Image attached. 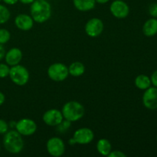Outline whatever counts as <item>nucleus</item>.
<instances>
[{
	"label": "nucleus",
	"instance_id": "nucleus-23",
	"mask_svg": "<svg viewBox=\"0 0 157 157\" xmlns=\"http://www.w3.org/2000/svg\"><path fill=\"white\" fill-rule=\"evenodd\" d=\"M9 130V124L6 121L0 119V134H5Z\"/></svg>",
	"mask_w": 157,
	"mask_h": 157
},
{
	"label": "nucleus",
	"instance_id": "nucleus-22",
	"mask_svg": "<svg viewBox=\"0 0 157 157\" xmlns=\"http://www.w3.org/2000/svg\"><path fill=\"white\" fill-rule=\"evenodd\" d=\"M10 67L7 64H0V78H5L9 75Z\"/></svg>",
	"mask_w": 157,
	"mask_h": 157
},
{
	"label": "nucleus",
	"instance_id": "nucleus-10",
	"mask_svg": "<svg viewBox=\"0 0 157 157\" xmlns=\"http://www.w3.org/2000/svg\"><path fill=\"white\" fill-rule=\"evenodd\" d=\"M43 121L50 127H56L62 123L64 117L62 113L57 109H50L43 114Z\"/></svg>",
	"mask_w": 157,
	"mask_h": 157
},
{
	"label": "nucleus",
	"instance_id": "nucleus-7",
	"mask_svg": "<svg viewBox=\"0 0 157 157\" xmlns=\"http://www.w3.org/2000/svg\"><path fill=\"white\" fill-rule=\"evenodd\" d=\"M15 127L21 136H32L37 130L36 123L29 118L21 119L15 124Z\"/></svg>",
	"mask_w": 157,
	"mask_h": 157
},
{
	"label": "nucleus",
	"instance_id": "nucleus-1",
	"mask_svg": "<svg viewBox=\"0 0 157 157\" xmlns=\"http://www.w3.org/2000/svg\"><path fill=\"white\" fill-rule=\"evenodd\" d=\"M30 12L34 21L44 23L51 18L52 6L47 0H35L31 4Z\"/></svg>",
	"mask_w": 157,
	"mask_h": 157
},
{
	"label": "nucleus",
	"instance_id": "nucleus-30",
	"mask_svg": "<svg viewBox=\"0 0 157 157\" xmlns=\"http://www.w3.org/2000/svg\"><path fill=\"white\" fill-rule=\"evenodd\" d=\"M19 2H21L23 4H32L35 0H18Z\"/></svg>",
	"mask_w": 157,
	"mask_h": 157
},
{
	"label": "nucleus",
	"instance_id": "nucleus-20",
	"mask_svg": "<svg viewBox=\"0 0 157 157\" xmlns=\"http://www.w3.org/2000/svg\"><path fill=\"white\" fill-rule=\"evenodd\" d=\"M11 16L10 11L6 6L0 4V25L5 24L9 20Z\"/></svg>",
	"mask_w": 157,
	"mask_h": 157
},
{
	"label": "nucleus",
	"instance_id": "nucleus-4",
	"mask_svg": "<svg viewBox=\"0 0 157 157\" xmlns=\"http://www.w3.org/2000/svg\"><path fill=\"white\" fill-rule=\"evenodd\" d=\"M9 76L11 81L18 86L25 85L29 80V73L27 68L20 64L10 67Z\"/></svg>",
	"mask_w": 157,
	"mask_h": 157
},
{
	"label": "nucleus",
	"instance_id": "nucleus-33",
	"mask_svg": "<svg viewBox=\"0 0 157 157\" xmlns=\"http://www.w3.org/2000/svg\"><path fill=\"white\" fill-rule=\"evenodd\" d=\"M0 150H1V147H0Z\"/></svg>",
	"mask_w": 157,
	"mask_h": 157
},
{
	"label": "nucleus",
	"instance_id": "nucleus-19",
	"mask_svg": "<svg viewBox=\"0 0 157 157\" xmlns=\"http://www.w3.org/2000/svg\"><path fill=\"white\" fill-rule=\"evenodd\" d=\"M84 71H85V67L82 63L79 61L72 63L68 67L69 75L74 77L81 76L84 73Z\"/></svg>",
	"mask_w": 157,
	"mask_h": 157
},
{
	"label": "nucleus",
	"instance_id": "nucleus-3",
	"mask_svg": "<svg viewBox=\"0 0 157 157\" xmlns=\"http://www.w3.org/2000/svg\"><path fill=\"white\" fill-rule=\"evenodd\" d=\"M63 117L69 122H76L84 117L85 110L81 103L75 101H68L62 107Z\"/></svg>",
	"mask_w": 157,
	"mask_h": 157
},
{
	"label": "nucleus",
	"instance_id": "nucleus-8",
	"mask_svg": "<svg viewBox=\"0 0 157 157\" xmlns=\"http://www.w3.org/2000/svg\"><path fill=\"white\" fill-rule=\"evenodd\" d=\"M110 10L112 15L117 18L123 19L128 16L130 8L124 0H115L110 4Z\"/></svg>",
	"mask_w": 157,
	"mask_h": 157
},
{
	"label": "nucleus",
	"instance_id": "nucleus-17",
	"mask_svg": "<svg viewBox=\"0 0 157 157\" xmlns=\"http://www.w3.org/2000/svg\"><path fill=\"white\" fill-rule=\"evenodd\" d=\"M97 150L102 156H108L112 150L111 144L107 139L99 140L97 144Z\"/></svg>",
	"mask_w": 157,
	"mask_h": 157
},
{
	"label": "nucleus",
	"instance_id": "nucleus-2",
	"mask_svg": "<svg viewBox=\"0 0 157 157\" xmlns=\"http://www.w3.org/2000/svg\"><path fill=\"white\" fill-rule=\"evenodd\" d=\"M4 135L3 146L6 151L12 154L21 153L24 147V141L21 135L17 130H8Z\"/></svg>",
	"mask_w": 157,
	"mask_h": 157
},
{
	"label": "nucleus",
	"instance_id": "nucleus-29",
	"mask_svg": "<svg viewBox=\"0 0 157 157\" xmlns=\"http://www.w3.org/2000/svg\"><path fill=\"white\" fill-rule=\"evenodd\" d=\"M5 101H6V97H5V94L2 93V92L0 91V106L4 104Z\"/></svg>",
	"mask_w": 157,
	"mask_h": 157
},
{
	"label": "nucleus",
	"instance_id": "nucleus-25",
	"mask_svg": "<svg viewBox=\"0 0 157 157\" xmlns=\"http://www.w3.org/2000/svg\"><path fill=\"white\" fill-rule=\"evenodd\" d=\"M109 157H126L125 153H124L123 152L120 151V150H114V151L110 152V153L108 154Z\"/></svg>",
	"mask_w": 157,
	"mask_h": 157
},
{
	"label": "nucleus",
	"instance_id": "nucleus-6",
	"mask_svg": "<svg viewBox=\"0 0 157 157\" xmlns=\"http://www.w3.org/2000/svg\"><path fill=\"white\" fill-rule=\"evenodd\" d=\"M46 147L48 153L54 157L61 156L65 152V145L64 141L57 136L50 138L48 140Z\"/></svg>",
	"mask_w": 157,
	"mask_h": 157
},
{
	"label": "nucleus",
	"instance_id": "nucleus-9",
	"mask_svg": "<svg viewBox=\"0 0 157 157\" xmlns=\"http://www.w3.org/2000/svg\"><path fill=\"white\" fill-rule=\"evenodd\" d=\"M104 23L100 18H93L88 20L85 25V32L88 36L96 38L104 31Z\"/></svg>",
	"mask_w": 157,
	"mask_h": 157
},
{
	"label": "nucleus",
	"instance_id": "nucleus-21",
	"mask_svg": "<svg viewBox=\"0 0 157 157\" xmlns=\"http://www.w3.org/2000/svg\"><path fill=\"white\" fill-rule=\"evenodd\" d=\"M11 34L7 29H0V44H4L10 40Z\"/></svg>",
	"mask_w": 157,
	"mask_h": 157
},
{
	"label": "nucleus",
	"instance_id": "nucleus-13",
	"mask_svg": "<svg viewBox=\"0 0 157 157\" xmlns=\"http://www.w3.org/2000/svg\"><path fill=\"white\" fill-rule=\"evenodd\" d=\"M15 25L19 30L29 31L34 25V20L27 14H19L15 18Z\"/></svg>",
	"mask_w": 157,
	"mask_h": 157
},
{
	"label": "nucleus",
	"instance_id": "nucleus-34",
	"mask_svg": "<svg viewBox=\"0 0 157 157\" xmlns=\"http://www.w3.org/2000/svg\"><path fill=\"white\" fill-rule=\"evenodd\" d=\"M2 1V0H0V2H1Z\"/></svg>",
	"mask_w": 157,
	"mask_h": 157
},
{
	"label": "nucleus",
	"instance_id": "nucleus-24",
	"mask_svg": "<svg viewBox=\"0 0 157 157\" xmlns=\"http://www.w3.org/2000/svg\"><path fill=\"white\" fill-rule=\"evenodd\" d=\"M149 13L153 18H157V3H153L149 8Z\"/></svg>",
	"mask_w": 157,
	"mask_h": 157
},
{
	"label": "nucleus",
	"instance_id": "nucleus-31",
	"mask_svg": "<svg viewBox=\"0 0 157 157\" xmlns=\"http://www.w3.org/2000/svg\"><path fill=\"white\" fill-rule=\"evenodd\" d=\"M95 1H96V3H98V4H106L110 0H95Z\"/></svg>",
	"mask_w": 157,
	"mask_h": 157
},
{
	"label": "nucleus",
	"instance_id": "nucleus-18",
	"mask_svg": "<svg viewBox=\"0 0 157 157\" xmlns=\"http://www.w3.org/2000/svg\"><path fill=\"white\" fill-rule=\"evenodd\" d=\"M151 80L147 75H140L135 79V85L140 90H146L151 86Z\"/></svg>",
	"mask_w": 157,
	"mask_h": 157
},
{
	"label": "nucleus",
	"instance_id": "nucleus-27",
	"mask_svg": "<svg viewBox=\"0 0 157 157\" xmlns=\"http://www.w3.org/2000/svg\"><path fill=\"white\" fill-rule=\"evenodd\" d=\"M6 51L5 47L3 46V44H0V61L5 58V56H6Z\"/></svg>",
	"mask_w": 157,
	"mask_h": 157
},
{
	"label": "nucleus",
	"instance_id": "nucleus-11",
	"mask_svg": "<svg viewBox=\"0 0 157 157\" xmlns=\"http://www.w3.org/2000/svg\"><path fill=\"white\" fill-rule=\"evenodd\" d=\"M143 104L149 110L157 109V87H150L146 89L143 96Z\"/></svg>",
	"mask_w": 157,
	"mask_h": 157
},
{
	"label": "nucleus",
	"instance_id": "nucleus-14",
	"mask_svg": "<svg viewBox=\"0 0 157 157\" xmlns=\"http://www.w3.org/2000/svg\"><path fill=\"white\" fill-rule=\"evenodd\" d=\"M22 59V52L19 48H13L8 51L5 56V60L8 65L15 66L20 63Z\"/></svg>",
	"mask_w": 157,
	"mask_h": 157
},
{
	"label": "nucleus",
	"instance_id": "nucleus-15",
	"mask_svg": "<svg viewBox=\"0 0 157 157\" xmlns=\"http://www.w3.org/2000/svg\"><path fill=\"white\" fill-rule=\"evenodd\" d=\"M143 32L147 37H153L157 34V18H151L143 26Z\"/></svg>",
	"mask_w": 157,
	"mask_h": 157
},
{
	"label": "nucleus",
	"instance_id": "nucleus-28",
	"mask_svg": "<svg viewBox=\"0 0 157 157\" xmlns=\"http://www.w3.org/2000/svg\"><path fill=\"white\" fill-rule=\"evenodd\" d=\"M6 4L10 5V6H13V5L16 4L18 2V0H2Z\"/></svg>",
	"mask_w": 157,
	"mask_h": 157
},
{
	"label": "nucleus",
	"instance_id": "nucleus-5",
	"mask_svg": "<svg viewBox=\"0 0 157 157\" xmlns=\"http://www.w3.org/2000/svg\"><path fill=\"white\" fill-rule=\"evenodd\" d=\"M68 75V67L62 63L52 64L48 69V75L54 81H64Z\"/></svg>",
	"mask_w": 157,
	"mask_h": 157
},
{
	"label": "nucleus",
	"instance_id": "nucleus-12",
	"mask_svg": "<svg viewBox=\"0 0 157 157\" xmlns=\"http://www.w3.org/2000/svg\"><path fill=\"white\" fill-rule=\"evenodd\" d=\"M94 138V132L90 128L87 127H83L77 130L73 136V140H75V144H81V145L90 144L93 141Z\"/></svg>",
	"mask_w": 157,
	"mask_h": 157
},
{
	"label": "nucleus",
	"instance_id": "nucleus-26",
	"mask_svg": "<svg viewBox=\"0 0 157 157\" xmlns=\"http://www.w3.org/2000/svg\"><path fill=\"white\" fill-rule=\"evenodd\" d=\"M150 80H151V83L154 87H157V70L155 71L153 74H152L151 77H150Z\"/></svg>",
	"mask_w": 157,
	"mask_h": 157
},
{
	"label": "nucleus",
	"instance_id": "nucleus-32",
	"mask_svg": "<svg viewBox=\"0 0 157 157\" xmlns=\"http://www.w3.org/2000/svg\"><path fill=\"white\" fill-rule=\"evenodd\" d=\"M156 140H157V136H156Z\"/></svg>",
	"mask_w": 157,
	"mask_h": 157
},
{
	"label": "nucleus",
	"instance_id": "nucleus-16",
	"mask_svg": "<svg viewBox=\"0 0 157 157\" xmlns=\"http://www.w3.org/2000/svg\"><path fill=\"white\" fill-rule=\"evenodd\" d=\"M75 7L81 12H88L94 9L95 0H73Z\"/></svg>",
	"mask_w": 157,
	"mask_h": 157
}]
</instances>
